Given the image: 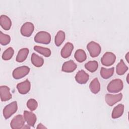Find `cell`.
Segmentation results:
<instances>
[{"instance_id":"6da1fadb","label":"cell","mask_w":129,"mask_h":129,"mask_svg":"<svg viewBox=\"0 0 129 129\" xmlns=\"http://www.w3.org/2000/svg\"><path fill=\"white\" fill-rule=\"evenodd\" d=\"M123 87V84L121 79L112 80L107 85V90L110 93H118L121 91Z\"/></svg>"},{"instance_id":"7a4b0ae2","label":"cell","mask_w":129,"mask_h":129,"mask_svg":"<svg viewBox=\"0 0 129 129\" xmlns=\"http://www.w3.org/2000/svg\"><path fill=\"white\" fill-rule=\"evenodd\" d=\"M34 39L37 43L47 44L51 41V36L46 31H39L35 35Z\"/></svg>"},{"instance_id":"3957f363","label":"cell","mask_w":129,"mask_h":129,"mask_svg":"<svg viewBox=\"0 0 129 129\" xmlns=\"http://www.w3.org/2000/svg\"><path fill=\"white\" fill-rule=\"evenodd\" d=\"M87 48L92 57L98 56L101 51V48L100 45L94 41L90 42L87 45Z\"/></svg>"},{"instance_id":"277c9868","label":"cell","mask_w":129,"mask_h":129,"mask_svg":"<svg viewBox=\"0 0 129 129\" xmlns=\"http://www.w3.org/2000/svg\"><path fill=\"white\" fill-rule=\"evenodd\" d=\"M18 109L17 103L14 101L7 105L3 109V115L5 119H8L14 114Z\"/></svg>"},{"instance_id":"5b68a950","label":"cell","mask_w":129,"mask_h":129,"mask_svg":"<svg viewBox=\"0 0 129 129\" xmlns=\"http://www.w3.org/2000/svg\"><path fill=\"white\" fill-rule=\"evenodd\" d=\"M30 68L27 66H22L16 68L13 72V77L15 79H20L29 74Z\"/></svg>"},{"instance_id":"8992f818","label":"cell","mask_w":129,"mask_h":129,"mask_svg":"<svg viewBox=\"0 0 129 129\" xmlns=\"http://www.w3.org/2000/svg\"><path fill=\"white\" fill-rule=\"evenodd\" d=\"M25 120L22 115L18 114L15 116L10 122V126L13 129L22 128L24 125Z\"/></svg>"},{"instance_id":"52a82bcc","label":"cell","mask_w":129,"mask_h":129,"mask_svg":"<svg viewBox=\"0 0 129 129\" xmlns=\"http://www.w3.org/2000/svg\"><path fill=\"white\" fill-rule=\"evenodd\" d=\"M116 60L115 55L111 52H106L101 59V63L105 66H110L113 64Z\"/></svg>"},{"instance_id":"ba28073f","label":"cell","mask_w":129,"mask_h":129,"mask_svg":"<svg viewBox=\"0 0 129 129\" xmlns=\"http://www.w3.org/2000/svg\"><path fill=\"white\" fill-rule=\"evenodd\" d=\"M122 98V94L121 93H119L116 95L107 94L105 96V101L109 106H112L120 101Z\"/></svg>"},{"instance_id":"9c48e42d","label":"cell","mask_w":129,"mask_h":129,"mask_svg":"<svg viewBox=\"0 0 129 129\" xmlns=\"http://www.w3.org/2000/svg\"><path fill=\"white\" fill-rule=\"evenodd\" d=\"M34 30V26L33 23L31 22H26L24 23L21 28V34L25 37H30Z\"/></svg>"},{"instance_id":"30bf717a","label":"cell","mask_w":129,"mask_h":129,"mask_svg":"<svg viewBox=\"0 0 129 129\" xmlns=\"http://www.w3.org/2000/svg\"><path fill=\"white\" fill-rule=\"evenodd\" d=\"M31 88V84L28 79H26L23 82L18 83L17 85V88L18 92L21 94H26L28 93Z\"/></svg>"},{"instance_id":"8fae6325","label":"cell","mask_w":129,"mask_h":129,"mask_svg":"<svg viewBox=\"0 0 129 129\" xmlns=\"http://www.w3.org/2000/svg\"><path fill=\"white\" fill-rule=\"evenodd\" d=\"M75 78L76 82L80 84H84L88 82L89 79V76L84 70H81L78 72Z\"/></svg>"},{"instance_id":"7c38bea8","label":"cell","mask_w":129,"mask_h":129,"mask_svg":"<svg viewBox=\"0 0 129 129\" xmlns=\"http://www.w3.org/2000/svg\"><path fill=\"white\" fill-rule=\"evenodd\" d=\"M24 117L25 121L28 125L31 126H34L36 121V115L30 111L25 110L24 111Z\"/></svg>"},{"instance_id":"4fadbf2b","label":"cell","mask_w":129,"mask_h":129,"mask_svg":"<svg viewBox=\"0 0 129 129\" xmlns=\"http://www.w3.org/2000/svg\"><path fill=\"white\" fill-rule=\"evenodd\" d=\"M10 88L7 86H1L0 87L1 99L2 101H7L12 98Z\"/></svg>"},{"instance_id":"5bb4252c","label":"cell","mask_w":129,"mask_h":129,"mask_svg":"<svg viewBox=\"0 0 129 129\" xmlns=\"http://www.w3.org/2000/svg\"><path fill=\"white\" fill-rule=\"evenodd\" d=\"M77 67L76 63L73 60H70L63 63L61 70L66 73H72L76 69Z\"/></svg>"},{"instance_id":"9a60e30c","label":"cell","mask_w":129,"mask_h":129,"mask_svg":"<svg viewBox=\"0 0 129 129\" xmlns=\"http://www.w3.org/2000/svg\"><path fill=\"white\" fill-rule=\"evenodd\" d=\"M74 49L73 44L71 42H67L62 48L60 54L62 57L67 58L69 57L72 54Z\"/></svg>"},{"instance_id":"2e32d148","label":"cell","mask_w":129,"mask_h":129,"mask_svg":"<svg viewBox=\"0 0 129 129\" xmlns=\"http://www.w3.org/2000/svg\"><path fill=\"white\" fill-rule=\"evenodd\" d=\"M0 23L2 27L5 30H9L11 27L12 22L11 19L6 15H2L0 18Z\"/></svg>"},{"instance_id":"e0dca14e","label":"cell","mask_w":129,"mask_h":129,"mask_svg":"<svg viewBox=\"0 0 129 129\" xmlns=\"http://www.w3.org/2000/svg\"><path fill=\"white\" fill-rule=\"evenodd\" d=\"M29 50L27 48H23L21 49L16 56V60L17 62H23L27 58L28 54H29Z\"/></svg>"},{"instance_id":"ac0fdd59","label":"cell","mask_w":129,"mask_h":129,"mask_svg":"<svg viewBox=\"0 0 129 129\" xmlns=\"http://www.w3.org/2000/svg\"><path fill=\"white\" fill-rule=\"evenodd\" d=\"M124 111V105L119 104L116 106L112 110L111 116L112 118L116 119L120 117L123 114Z\"/></svg>"},{"instance_id":"d6986e66","label":"cell","mask_w":129,"mask_h":129,"mask_svg":"<svg viewBox=\"0 0 129 129\" xmlns=\"http://www.w3.org/2000/svg\"><path fill=\"white\" fill-rule=\"evenodd\" d=\"M31 60L32 64L36 67H40L42 66L44 63L43 58L35 53L32 54Z\"/></svg>"},{"instance_id":"ffe728a7","label":"cell","mask_w":129,"mask_h":129,"mask_svg":"<svg viewBox=\"0 0 129 129\" xmlns=\"http://www.w3.org/2000/svg\"><path fill=\"white\" fill-rule=\"evenodd\" d=\"M89 88L93 94H97L100 91V84L98 78H96L91 82L89 85Z\"/></svg>"},{"instance_id":"44dd1931","label":"cell","mask_w":129,"mask_h":129,"mask_svg":"<svg viewBox=\"0 0 129 129\" xmlns=\"http://www.w3.org/2000/svg\"><path fill=\"white\" fill-rule=\"evenodd\" d=\"M114 71V68L113 67L110 69H106L102 67L100 70V75L102 78L107 79L113 75Z\"/></svg>"},{"instance_id":"7402d4cb","label":"cell","mask_w":129,"mask_h":129,"mask_svg":"<svg viewBox=\"0 0 129 129\" xmlns=\"http://www.w3.org/2000/svg\"><path fill=\"white\" fill-rule=\"evenodd\" d=\"M128 70V67L124 63L123 60L121 59L116 67V72L118 75H123Z\"/></svg>"},{"instance_id":"603a6c76","label":"cell","mask_w":129,"mask_h":129,"mask_svg":"<svg viewBox=\"0 0 129 129\" xmlns=\"http://www.w3.org/2000/svg\"><path fill=\"white\" fill-rule=\"evenodd\" d=\"M76 60L79 62H82L84 61L87 58V55L84 50L79 49L76 50L74 55Z\"/></svg>"},{"instance_id":"cb8c5ba5","label":"cell","mask_w":129,"mask_h":129,"mask_svg":"<svg viewBox=\"0 0 129 129\" xmlns=\"http://www.w3.org/2000/svg\"><path fill=\"white\" fill-rule=\"evenodd\" d=\"M34 49L35 51L36 52H38L39 53H40L42 54L43 56L45 57H49L51 55V50L46 47H43L42 46H34Z\"/></svg>"},{"instance_id":"d4e9b609","label":"cell","mask_w":129,"mask_h":129,"mask_svg":"<svg viewBox=\"0 0 129 129\" xmlns=\"http://www.w3.org/2000/svg\"><path fill=\"white\" fill-rule=\"evenodd\" d=\"M65 39V33L62 30H59L55 35L54 42L56 46H59Z\"/></svg>"},{"instance_id":"484cf974","label":"cell","mask_w":129,"mask_h":129,"mask_svg":"<svg viewBox=\"0 0 129 129\" xmlns=\"http://www.w3.org/2000/svg\"><path fill=\"white\" fill-rule=\"evenodd\" d=\"M98 67V63L97 61H89L85 64V68L88 71L93 73L95 72Z\"/></svg>"},{"instance_id":"4316f807","label":"cell","mask_w":129,"mask_h":129,"mask_svg":"<svg viewBox=\"0 0 129 129\" xmlns=\"http://www.w3.org/2000/svg\"><path fill=\"white\" fill-rule=\"evenodd\" d=\"M14 53V50L11 47L7 48L2 54V58L5 60H8L11 59Z\"/></svg>"},{"instance_id":"83f0119b","label":"cell","mask_w":129,"mask_h":129,"mask_svg":"<svg viewBox=\"0 0 129 129\" xmlns=\"http://www.w3.org/2000/svg\"><path fill=\"white\" fill-rule=\"evenodd\" d=\"M11 41L10 36L9 35L4 34L2 31L0 32V43L2 45H6Z\"/></svg>"},{"instance_id":"f1b7e54d","label":"cell","mask_w":129,"mask_h":129,"mask_svg":"<svg viewBox=\"0 0 129 129\" xmlns=\"http://www.w3.org/2000/svg\"><path fill=\"white\" fill-rule=\"evenodd\" d=\"M27 106L31 111H34L37 108L38 103L35 99L31 98L27 102Z\"/></svg>"},{"instance_id":"f546056e","label":"cell","mask_w":129,"mask_h":129,"mask_svg":"<svg viewBox=\"0 0 129 129\" xmlns=\"http://www.w3.org/2000/svg\"><path fill=\"white\" fill-rule=\"evenodd\" d=\"M37 128H46V127L45 126H44L42 123H39L38 124Z\"/></svg>"},{"instance_id":"4dcf8cb0","label":"cell","mask_w":129,"mask_h":129,"mask_svg":"<svg viewBox=\"0 0 129 129\" xmlns=\"http://www.w3.org/2000/svg\"><path fill=\"white\" fill-rule=\"evenodd\" d=\"M30 128V125H28H28H25L22 128Z\"/></svg>"},{"instance_id":"1f68e13d","label":"cell","mask_w":129,"mask_h":129,"mask_svg":"<svg viewBox=\"0 0 129 129\" xmlns=\"http://www.w3.org/2000/svg\"><path fill=\"white\" fill-rule=\"evenodd\" d=\"M128 52H127L126 53V54L125 55V58H126V61L128 62Z\"/></svg>"},{"instance_id":"d6a6232c","label":"cell","mask_w":129,"mask_h":129,"mask_svg":"<svg viewBox=\"0 0 129 129\" xmlns=\"http://www.w3.org/2000/svg\"><path fill=\"white\" fill-rule=\"evenodd\" d=\"M127 78H128V75H127V79H126V81H127V83H128V79H127Z\"/></svg>"}]
</instances>
